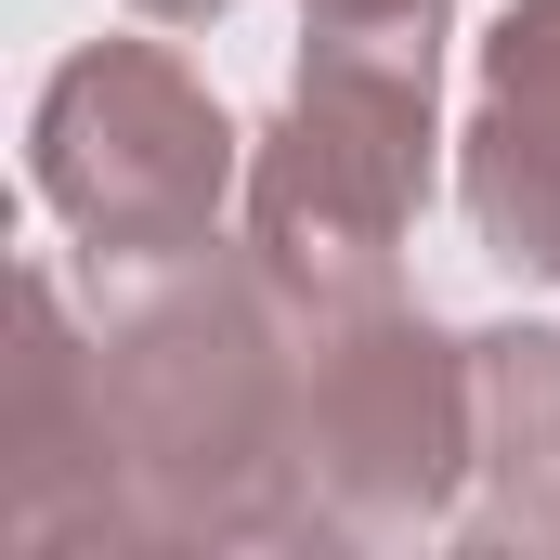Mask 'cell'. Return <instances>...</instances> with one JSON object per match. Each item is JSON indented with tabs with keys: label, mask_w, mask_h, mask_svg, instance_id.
<instances>
[{
	"label": "cell",
	"mask_w": 560,
	"mask_h": 560,
	"mask_svg": "<svg viewBox=\"0 0 560 560\" xmlns=\"http://www.w3.org/2000/svg\"><path fill=\"white\" fill-rule=\"evenodd\" d=\"M92 365H105V430H118L143 548H300L313 535L300 326L248 248L131 275L92 326Z\"/></svg>",
	"instance_id": "cell-1"
},
{
	"label": "cell",
	"mask_w": 560,
	"mask_h": 560,
	"mask_svg": "<svg viewBox=\"0 0 560 560\" xmlns=\"http://www.w3.org/2000/svg\"><path fill=\"white\" fill-rule=\"evenodd\" d=\"M430 92L443 39H300V92L248 143V261L275 275L287 326L405 300V235L430 209Z\"/></svg>",
	"instance_id": "cell-2"
},
{
	"label": "cell",
	"mask_w": 560,
	"mask_h": 560,
	"mask_svg": "<svg viewBox=\"0 0 560 560\" xmlns=\"http://www.w3.org/2000/svg\"><path fill=\"white\" fill-rule=\"evenodd\" d=\"M26 183L92 248V275H156L222 248V209L248 196V131L170 39H92L26 118Z\"/></svg>",
	"instance_id": "cell-3"
},
{
	"label": "cell",
	"mask_w": 560,
	"mask_h": 560,
	"mask_svg": "<svg viewBox=\"0 0 560 560\" xmlns=\"http://www.w3.org/2000/svg\"><path fill=\"white\" fill-rule=\"evenodd\" d=\"M469 469H482V378H469L456 326H430L405 300L300 326V482H313V535H339V548L456 535Z\"/></svg>",
	"instance_id": "cell-4"
},
{
	"label": "cell",
	"mask_w": 560,
	"mask_h": 560,
	"mask_svg": "<svg viewBox=\"0 0 560 560\" xmlns=\"http://www.w3.org/2000/svg\"><path fill=\"white\" fill-rule=\"evenodd\" d=\"M0 522L13 548H143L118 430H105V365L66 326V275H26V352H13V418H0Z\"/></svg>",
	"instance_id": "cell-5"
},
{
	"label": "cell",
	"mask_w": 560,
	"mask_h": 560,
	"mask_svg": "<svg viewBox=\"0 0 560 560\" xmlns=\"http://www.w3.org/2000/svg\"><path fill=\"white\" fill-rule=\"evenodd\" d=\"M456 196L495 275L560 287V0H509L482 26V105L456 131Z\"/></svg>",
	"instance_id": "cell-6"
},
{
	"label": "cell",
	"mask_w": 560,
	"mask_h": 560,
	"mask_svg": "<svg viewBox=\"0 0 560 560\" xmlns=\"http://www.w3.org/2000/svg\"><path fill=\"white\" fill-rule=\"evenodd\" d=\"M469 378H482V469H469L456 535L469 548H560V326H482Z\"/></svg>",
	"instance_id": "cell-7"
},
{
	"label": "cell",
	"mask_w": 560,
	"mask_h": 560,
	"mask_svg": "<svg viewBox=\"0 0 560 560\" xmlns=\"http://www.w3.org/2000/svg\"><path fill=\"white\" fill-rule=\"evenodd\" d=\"M300 39H443V0H300Z\"/></svg>",
	"instance_id": "cell-8"
},
{
	"label": "cell",
	"mask_w": 560,
	"mask_h": 560,
	"mask_svg": "<svg viewBox=\"0 0 560 560\" xmlns=\"http://www.w3.org/2000/svg\"><path fill=\"white\" fill-rule=\"evenodd\" d=\"M131 13H156V26H209V13H235V0H131Z\"/></svg>",
	"instance_id": "cell-9"
}]
</instances>
